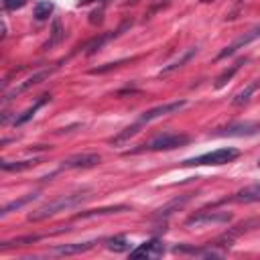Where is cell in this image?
Returning <instances> with one entry per match:
<instances>
[{"label": "cell", "instance_id": "6da1fadb", "mask_svg": "<svg viewBox=\"0 0 260 260\" xmlns=\"http://www.w3.org/2000/svg\"><path fill=\"white\" fill-rule=\"evenodd\" d=\"M87 197H89V195H85V193H69V195H61V197H57V199L45 203L43 207L30 211V213H28V219H30V221H41V219L53 217V215L59 213V211L75 209V207H79L83 201H87Z\"/></svg>", "mask_w": 260, "mask_h": 260}, {"label": "cell", "instance_id": "7a4b0ae2", "mask_svg": "<svg viewBox=\"0 0 260 260\" xmlns=\"http://www.w3.org/2000/svg\"><path fill=\"white\" fill-rule=\"evenodd\" d=\"M238 156H240V150H238V148L223 146V148H215V150L203 152V154H199V156L187 158V160H183V165H185V167H201V165L219 167V165H228V162L236 160Z\"/></svg>", "mask_w": 260, "mask_h": 260}, {"label": "cell", "instance_id": "3957f363", "mask_svg": "<svg viewBox=\"0 0 260 260\" xmlns=\"http://www.w3.org/2000/svg\"><path fill=\"white\" fill-rule=\"evenodd\" d=\"M189 140L191 138L187 134L162 132V134L154 136L150 142H146V144H142V146H138V148H134V150H130L126 154H136V152H142V150H152V152H156V150H173V148H179V146L189 144Z\"/></svg>", "mask_w": 260, "mask_h": 260}, {"label": "cell", "instance_id": "277c9868", "mask_svg": "<svg viewBox=\"0 0 260 260\" xmlns=\"http://www.w3.org/2000/svg\"><path fill=\"white\" fill-rule=\"evenodd\" d=\"M232 221L230 211H197L191 217L185 219L187 228H199V225H219Z\"/></svg>", "mask_w": 260, "mask_h": 260}, {"label": "cell", "instance_id": "5b68a950", "mask_svg": "<svg viewBox=\"0 0 260 260\" xmlns=\"http://www.w3.org/2000/svg\"><path fill=\"white\" fill-rule=\"evenodd\" d=\"M260 132V122L244 120V122H232L223 128H217L213 136H254Z\"/></svg>", "mask_w": 260, "mask_h": 260}, {"label": "cell", "instance_id": "8992f818", "mask_svg": "<svg viewBox=\"0 0 260 260\" xmlns=\"http://www.w3.org/2000/svg\"><path fill=\"white\" fill-rule=\"evenodd\" d=\"M102 162V156L98 152H77V154H71L67 158L61 160V171H71V169H91V167H98Z\"/></svg>", "mask_w": 260, "mask_h": 260}, {"label": "cell", "instance_id": "52a82bcc", "mask_svg": "<svg viewBox=\"0 0 260 260\" xmlns=\"http://www.w3.org/2000/svg\"><path fill=\"white\" fill-rule=\"evenodd\" d=\"M185 106H187V100H177V102H167V104H160V106H156V108H150V110H146L144 114H140L138 122H142V124H148V122H152V120H156V118H162V116L175 114V112L183 110Z\"/></svg>", "mask_w": 260, "mask_h": 260}, {"label": "cell", "instance_id": "ba28073f", "mask_svg": "<svg viewBox=\"0 0 260 260\" xmlns=\"http://www.w3.org/2000/svg\"><path fill=\"white\" fill-rule=\"evenodd\" d=\"M59 65H55V67H51V69H41V71H37V73H32L30 77H26L18 87H14L10 93H6V98H4V102H8V100H12L14 95H18V93H24V91H28L30 87H35V85H39V83H43L45 79H49L51 77V73L57 69Z\"/></svg>", "mask_w": 260, "mask_h": 260}, {"label": "cell", "instance_id": "9c48e42d", "mask_svg": "<svg viewBox=\"0 0 260 260\" xmlns=\"http://www.w3.org/2000/svg\"><path fill=\"white\" fill-rule=\"evenodd\" d=\"M165 254V244L158 238H152L148 242H142L134 250H130V258H158Z\"/></svg>", "mask_w": 260, "mask_h": 260}, {"label": "cell", "instance_id": "30bf717a", "mask_svg": "<svg viewBox=\"0 0 260 260\" xmlns=\"http://www.w3.org/2000/svg\"><path fill=\"white\" fill-rule=\"evenodd\" d=\"M191 199H193V193H185V195H179V197L171 199L169 203H165L162 207H158V209L152 213V219H169L173 213H177L179 209H183Z\"/></svg>", "mask_w": 260, "mask_h": 260}, {"label": "cell", "instance_id": "8fae6325", "mask_svg": "<svg viewBox=\"0 0 260 260\" xmlns=\"http://www.w3.org/2000/svg\"><path fill=\"white\" fill-rule=\"evenodd\" d=\"M130 24H132V22H124V24H120L116 30H108V32H102V35H98L95 39H91V41L85 45V55H93V53H98L106 43H110L112 39H116L118 35H122L126 28H130Z\"/></svg>", "mask_w": 260, "mask_h": 260}, {"label": "cell", "instance_id": "7c38bea8", "mask_svg": "<svg viewBox=\"0 0 260 260\" xmlns=\"http://www.w3.org/2000/svg\"><path fill=\"white\" fill-rule=\"evenodd\" d=\"M256 39H260V24H256L254 28H250L248 32H244L240 39H236L230 47H225L219 55H217V59H223V57H230V55H234L238 49H242V47H246V45H250L252 41H256Z\"/></svg>", "mask_w": 260, "mask_h": 260}, {"label": "cell", "instance_id": "4fadbf2b", "mask_svg": "<svg viewBox=\"0 0 260 260\" xmlns=\"http://www.w3.org/2000/svg\"><path fill=\"white\" fill-rule=\"evenodd\" d=\"M98 242L89 240V242H73V244H61V246H53L51 254H59V256H73V254H83L87 250H91Z\"/></svg>", "mask_w": 260, "mask_h": 260}, {"label": "cell", "instance_id": "5bb4252c", "mask_svg": "<svg viewBox=\"0 0 260 260\" xmlns=\"http://www.w3.org/2000/svg\"><path fill=\"white\" fill-rule=\"evenodd\" d=\"M230 201H236V203H258L260 201V181L252 183V185H246Z\"/></svg>", "mask_w": 260, "mask_h": 260}, {"label": "cell", "instance_id": "9a60e30c", "mask_svg": "<svg viewBox=\"0 0 260 260\" xmlns=\"http://www.w3.org/2000/svg\"><path fill=\"white\" fill-rule=\"evenodd\" d=\"M63 39H65L63 22H61L59 18H55V20H53V26H51V32H49V41L43 45V49H45V51L55 49V47H59V45L63 43Z\"/></svg>", "mask_w": 260, "mask_h": 260}, {"label": "cell", "instance_id": "2e32d148", "mask_svg": "<svg viewBox=\"0 0 260 260\" xmlns=\"http://www.w3.org/2000/svg\"><path fill=\"white\" fill-rule=\"evenodd\" d=\"M47 102H51V95H49V93L41 95V98H39V100H37V102H35L30 108H26L22 114H18V116L14 118V126H22V124H26V122H28V120H30V118L37 114V110H41V108H43Z\"/></svg>", "mask_w": 260, "mask_h": 260}, {"label": "cell", "instance_id": "e0dca14e", "mask_svg": "<svg viewBox=\"0 0 260 260\" xmlns=\"http://www.w3.org/2000/svg\"><path fill=\"white\" fill-rule=\"evenodd\" d=\"M258 89H260V79H254V81H250V83H248L244 89H240V91L234 95V100H232V106L240 108V106L248 104V102L252 100V95H254Z\"/></svg>", "mask_w": 260, "mask_h": 260}, {"label": "cell", "instance_id": "ac0fdd59", "mask_svg": "<svg viewBox=\"0 0 260 260\" xmlns=\"http://www.w3.org/2000/svg\"><path fill=\"white\" fill-rule=\"evenodd\" d=\"M195 55H197V47H189V49H187L185 53H181V55H179V57H177L175 61H171L169 65H165V67H162V69H160L158 73H160V75H169V73L177 71L179 67H183V65H185V63H187L189 59H193Z\"/></svg>", "mask_w": 260, "mask_h": 260}, {"label": "cell", "instance_id": "d6986e66", "mask_svg": "<svg viewBox=\"0 0 260 260\" xmlns=\"http://www.w3.org/2000/svg\"><path fill=\"white\" fill-rule=\"evenodd\" d=\"M41 160L39 158H26V160H2V171L6 173H20V171H26V169H32L35 165H39Z\"/></svg>", "mask_w": 260, "mask_h": 260}, {"label": "cell", "instance_id": "ffe728a7", "mask_svg": "<svg viewBox=\"0 0 260 260\" xmlns=\"http://www.w3.org/2000/svg\"><path fill=\"white\" fill-rule=\"evenodd\" d=\"M120 211H128V207H126V205H110V207H100V209L79 211L75 217H77V219H87V217H95V215H110V213H120Z\"/></svg>", "mask_w": 260, "mask_h": 260}, {"label": "cell", "instance_id": "44dd1931", "mask_svg": "<svg viewBox=\"0 0 260 260\" xmlns=\"http://www.w3.org/2000/svg\"><path fill=\"white\" fill-rule=\"evenodd\" d=\"M246 61H248L246 57H244V59H238L234 65H230L228 69H223V71L217 75V79H215V87H217V89H221V87H223V85H225V83H228V81H230V79L240 71V67H242Z\"/></svg>", "mask_w": 260, "mask_h": 260}, {"label": "cell", "instance_id": "7402d4cb", "mask_svg": "<svg viewBox=\"0 0 260 260\" xmlns=\"http://www.w3.org/2000/svg\"><path fill=\"white\" fill-rule=\"evenodd\" d=\"M142 126H144V124L136 120V122H134L132 126L124 128V130H122V132H118V134H116L114 138H110V144H124V142H128V140L132 138V136H136V134L140 132V128H142Z\"/></svg>", "mask_w": 260, "mask_h": 260}, {"label": "cell", "instance_id": "603a6c76", "mask_svg": "<svg viewBox=\"0 0 260 260\" xmlns=\"http://www.w3.org/2000/svg\"><path fill=\"white\" fill-rule=\"evenodd\" d=\"M37 197H39V193H28V195H24V197H20V199H14V201H10V203H6V205L2 207L0 215H2V217H6L10 211H18V209H22L26 203L35 201Z\"/></svg>", "mask_w": 260, "mask_h": 260}, {"label": "cell", "instance_id": "cb8c5ba5", "mask_svg": "<svg viewBox=\"0 0 260 260\" xmlns=\"http://www.w3.org/2000/svg\"><path fill=\"white\" fill-rule=\"evenodd\" d=\"M53 10H55V4H53V2H49V0H41V2L35 4L32 16H35V20L43 22V20H47V18L53 14Z\"/></svg>", "mask_w": 260, "mask_h": 260}, {"label": "cell", "instance_id": "d4e9b609", "mask_svg": "<svg viewBox=\"0 0 260 260\" xmlns=\"http://www.w3.org/2000/svg\"><path fill=\"white\" fill-rule=\"evenodd\" d=\"M106 246L114 252H130V242L124 236H116V238L106 240Z\"/></svg>", "mask_w": 260, "mask_h": 260}, {"label": "cell", "instance_id": "484cf974", "mask_svg": "<svg viewBox=\"0 0 260 260\" xmlns=\"http://www.w3.org/2000/svg\"><path fill=\"white\" fill-rule=\"evenodd\" d=\"M41 238H43V236H22V238H14V240H8V242H2L0 248L6 250V248H10V246H28V244H32V242H39Z\"/></svg>", "mask_w": 260, "mask_h": 260}, {"label": "cell", "instance_id": "4316f807", "mask_svg": "<svg viewBox=\"0 0 260 260\" xmlns=\"http://www.w3.org/2000/svg\"><path fill=\"white\" fill-rule=\"evenodd\" d=\"M124 63H126V59H120V61H114V63H106V65H100V67H91L89 73H91V75H102V73H108V71H112V69L124 65Z\"/></svg>", "mask_w": 260, "mask_h": 260}, {"label": "cell", "instance_id": "83f0119b", "mask_svg": "<svg viewBox=\"0 0 260 260\" xmlns=\"http://www.w3.org/2000/svg\"><path fill=\"white\" fill-rule=\"evenodd\" d=\"M26 2H28V0H2V6H4L6 10H18V8H22Z\"/></svg>", "mask_w": 260, "mask_h": 260}, {"label": "cell", "instance_id": "f1b7e54d", "mask_svg": "<svg viewBox=\"0 0 260 260\" xmlns=\"http://www.w3.org/2000/svg\"><path fill=\"white\" fill-rule=\"evenodd\" d=\"M89 22H91V24L102 22V10H93V12L89 14Z\"/></svg>", "mask_w": 260, "mask_h": 260}, {"label": "cell", "instance_id": "f546056e", "mask_svg": "<svg viewBox=\"0 0 260 260\" xmlns=\"http://www.w3.org/2000/svg\"><path fill=\"white\" fill-rule=\"evenodd\" d=\"M91 2H106V0H79V6H85V4H91Z\"/></svg>", "mask_w": 260, "mask_h": 260}, {"label": "cell", "instance_id": "4dcf8cb0", "mask_svg": "<svg viewBox=\"0 0 260 260\" xmlns=\"http://www.w3.org/2000/svg\"><path fill=\"white\" fill-rule=\"evenodd\" d=\"M236 2H240V4H242V2H246V0H236Z\"/></svg>", "mask_w": 260, "mask_h": 260}, {"label": "cell", "instance_id": "1f68e13d", "mask_svg": "<svg viewBox=\"0 0 260 260\" xmlns=\"http://www.w3.org/2000/svg\"><path fill=\"white\" fill-rule=\"evenodd\" d=\"M258 167H260V158H258Z\"/></svg>", "mask_w": 260, "mask_h": 260}]
</instances>
